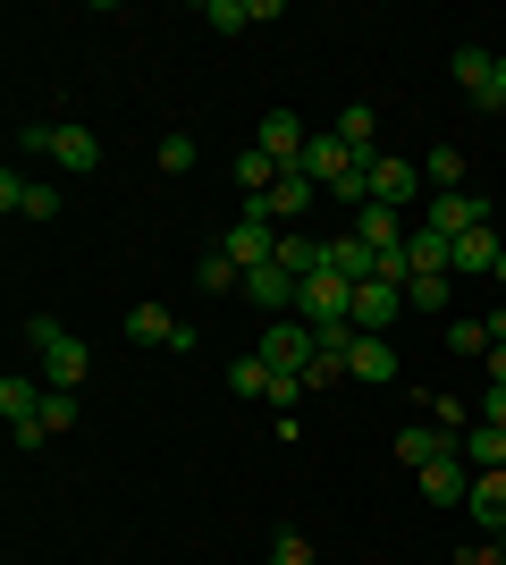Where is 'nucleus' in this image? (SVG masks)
<instances>
[{"mask_svg":"<svg viewBox=\"0 0 506 565\" xmlns=\"http://www.w3.org/2000/svg\"><path fill=\"white\" fill-rule=\"evenodd\" d=\"M270 565H313V541H304V532H279V541H270Z\"/></svg>","mask_w":506,"mask_h":565,"instance_id":"35","label":"nucleus"},{"mask_svg":"<svg viewBox=\"0 0 506 565\" xmlns=\"http://www.w3.org/2000/svg\"><path fill=\"white\" fill-rule=\"evenodd\" d=\"M489 388H506V347H489Z\"/></svg>","mask_w":506,"mask_h":565,"instance_id":"39","label":"nucleus"},{"mask_svg":"<svg viewBox=\"0 0 506 565\" xmlns=\"http://www.w3.org/2000/svg\"><path fill=\"white\" fill-rule=\"evenodd\" d=\"M279 178H288V169L270 161L262 143H245V152H237V186H245V194H270V186H279Z\"/></svg>","mask_w":506,"mask_h":565,"instance_id":"26","label":"nucleus"},{"mask_svg":"<svg viewBox=\"0 0 506 565\" xmlns=\"http://www.w3.org/2000/svg\"><path fill=\"white\" fill-rule=\"evenodd\" d=\"M43 397H51L43 372H9V380H0V414H9V439H18V456H34V448L51 439V430H43Z\"/></svg>","mask_w":506,"mask_h":565,"instance_id":"2","label":"nucleus"},{"mask_svg":"<svg viewBox=\"0 0 506 565\" xmlns=\"http://www.w3.org/2000/svg\"><path fill=\"white\" fill-rule=\"evenodd\" d=\"M51 127H60V118H25V127H18V152H43V161H51Z\"/></svg>","mask_w":506,"mask_h":565,"instance_id":"36","label":"nucleus"},{"mask_svg":"<svg viewBox=\"0 0 506 565\" xmlns=\"http://www.w3.org/2000/svg\"><path fill=\"white\" fill-rule=\"evenodd\" d=\"M245 305H262L270 321H288L295 312V279L279 270V262H262V270H245Z\"/></svg>","mask_w":506,"mask_h":565,"instance_id":"16","label":"nucleus"},{"mask_svg":"<svg viewBox=\"0 0 506 565\" xmlns=\"http://www.w3.org/2000/svg\"><path fill=\"white\" fill-rule=\"evenodd\" d=\"M219 254L237 262V270H262V262H279V228L270 220H254V212H237V228H228V245Z\"/></svg>","mask_w":506,"mask_h":565,"instance_id":"11","label":"nucleus"},{"mask_svg":"<svg viewBox=\"0 0 506 565\" xmlns=\"http://www.w3.org/2000/svg\"><path fill=\"white\" fill-rule=\"evenodd\" d=\"M448 347L456 354H489V321H448Z\"/></svg>","mask_w":506,"mask_h":565,"instance_id":"33","label":"nucleus"},{"mask_svg":"<svg viewBox=\"0 0 506 565\" xmlns=\"http://www.w3.org/2000/svg\"><path fill=\"white\" fill-rule=\"evenodd\" d=\"M456 85H464V102L473 110H506V51H482V43H456Z\"/></svg>","mask_w":506,"mask_h":565,"instance_id":"3","label":"nucleus"},{"mask_svg":"<svg viewBox=\"0 0 506 565\" xmlns=\"http://www.w3.org/2000/svg\"><path fill=\"white\" fill-rule=\"evenodd\" d=\"M489 541H498V557H506V532H489Z\"/></svg>","mask_w":506,"mask_h":565,"instance_id":"41","label":"nucleus"},{"mask_svg":"<svg viewBox=\"0 0 506 565\" xmlns=\"http://www.w3.org/2000/svg\"><path fill=\"white\" fill-rule=\"evenodd\" d=\"M0 212L9 220H60V186L25 178V169H0Z\"/></svg>","mask_w":506,"mask_h":565,"instance_id":"8","label":"nucleus"},{"mask_svg":"<svg viewBox=\"0 0 506 565\" xmlns=\"http://www.w3.org/2000/svg\"><path fill=\"white\" fill-rule=\"evenodd\" d=\"M203 25H219V34H245V25H262V9H254V0H203Z\"/></svg>","mask_w":506,"mask_h":565,"instance_id":"28","label":"nucleus"},{"mask_svg":"<svg viewBox=\"0 0 506 565\" xmlns=\"http://www.w3.org/2000/svg\"><path fill=\"white\" fill-rule=\"evenodd\" d=\"M355 236L372 245V254H397V245H406V212H388V203H363V212H355Z\"/></svg>","mask_w":506,"mask_h":565,"instance_id":"21","label":"nucleus"},{"mask_svg":"<svg viewBox=\"0 0 506 565\" xmlns=\"http://www.w3.org/2000/svg\"><path fill=\"white\" fill-rule=\"evenodd\" d=\"M422 228H431V236H448V245H456L464 228H489V194H473V186L431 194V203H422Z\"/></svg>","mask_w":506,"mask_h":565,"instance_id":"7","label":"nucleus"},{"mask_svg":"<svg viewBox=\"0 0 506 565\" xmlns=\"http://www.w3.org/2000/svg\"><path fill=\"white\" fill-rule=\"evenodd\" d=\"M473 423H498V430H506V388H489V397L473 405Z\"/></svg>","mask_w":506,"mask_h":565,"instance_id":"37","label":"nucleus"},{"mask_svg":"<svg viewBox=\"0 0 506 565\" xmlns=\"http://www.w3.org/2000/svg\"><path fill=\"white\" fill-rule=\"evenodd\" d=\"M228 388H237V397H270V363H262V354L228 363Z\"/></svg>","mask_w":506,"mask_h":565,"instance_id":"31","label":"nucleus"},{"mask_svg":"<svg viewBox=\"0 0 506 565\" xmlns=\"http://www.w3.org/2000/svg\"><path fill=\"white\" fill-rule=\"evenodd\" d=\"M456 448H464V430H422V423L397 430V465H413V472L439 465V456H456Z\"/></svg>","mask_w":506,"mask_h":565,"instance_id":"19","label":"nucleus"},{"mask_svg":"<svg viewBox=\"0 0 506 565\" xmlns=\"http://www.w3.org/2000/svg\"><path fill=\"white\" fill-rule=\"evenodd\" d=\"M448 254H456V245H448V236H431V228L406 236V270H448Z\"/></svg>","mask_w":506,"mask_h":565,"instance_id":"29","label":"nucleus"},{"mask_svg":"<svg viewBox=\"0 0 506 565\" xmlns=\"http://www.w3.org/2000/svg\"><path fill=\"white\" fill-rule=\"evenodd\" d=\"M127 338H136V347L194 354V321H177V312H161V305H136V312H127Z\"/></svg>","mask_w":506,"mask_h":565,"instance_id":"9","label":"nucleus"},{"mask_svg":"<svg viewBox=\"0 0 506 565\" xmlns=\"http://www.w3.org/2000/svg\"><path fill=\"white\" fill-rule=\"evenodd\" d=\"M330 136L346 143V152H380V110H372V102H346V110L330 118Z\"/></svg>","mask_w":506,"mask_h":565,"instance_id":"20","label":"nucleus"},{"mask_svg":"<svg viewBox=\"0 0 506 565\" xmlns=\"http://www.w3.org/2000/svg\"><path fill=\"white\" fill-rule=\"evenodd\" d=\"M489 279H498V287H506V254H498V270H489Z\"/></svg>","mask_w":506,"mask_h":565,"instance_id":"40","label":"nucleus"},{"mask_svg":"<svg viewBox=\"0 0 506 565\" xmlns=\"http://www.w3.org/2000/svg\"><path fill=\"white\" fill-rule=\"evenodd\" d=\"M51 161L76 169V178H94V169H101V136H94V127H76V118H60V127H51Z\"/></svg>","mask_w":506,"mask_h":565,"instance_id":"14","label":"nucleus"},{"mask_svg":"<svg viewBox=\"0 0 506 565\" xmlns=\"http://www.w3.org/2000/svg\"><path fill=\"white\" fill-rule=\"evenodd\" d=\"M473 515H482V532H506V465L498 472H473V498H464Z\"/></svg>","mask_w":506,"mask_h":565,"instance_id":"23","label":"nucleus"},{"mask_svg":"<svg viewBox=\"0 0 506 565\" xmlns=\"http://www.w3.org/2000/svg\"><path fill=\"white\" fill-rule=\"evenodd\" d=\"M254 354H262L270 372H313V363H321V330L288 312V321H270V330H262V347H254Z\"/></svg>","mask_w":506,"mask_h":565,"instance_id":"5","label":"nucleus"},{"mask_svg":"<svg viewBox=\"0 0 506 565\" xmlns=\"http://www.w3.org/2000/svg\"><path fill=\"white\" fill-rule=\"evenodd\" d=\"M254 143H262V152H270V161H279V169H295V161H304V143H313V136H304V118H295V110H262V127H254Z\"/></svg>","mask_w":506,"mask_h":565,"instance_id":"12","label":"nucleus"},{"mask_svg":"<svg viewBox=\"0 0 506 565\" xmlns=\"http://www.w3.org/2000/svg\"><path fill=\"white\" fill-rule=\"evenodd\" d=\"M456 305V279H448V270H413L406 279V312H448Z\"/></svg>","mask_w":506,"mask_h":565,"instance_id":"24","label":"nucleus"},{"mask_svg":"<svg viewBox=\"0 0 506 565\" xmlns=\"http://www.w3.org/2000/svg\"><path fill=\"white\" fill-rule=\"evenodd\" d=\"M498 254H506V245H498L489 228H464L456 254H448V279H489V270H498Z\"/></svg>","mask_w":506,"mask_h":565,"instance_id":"17","label":"nucleus"},{"mask_svg":"<svg viewBox=\"0 0 506 565\" xmlns=\"http://www.w3.org/2000/svg\"><path fill=\"white\" fill-rule=\"evenodd\" d=\"M346 372L380 388V380H397V347H388V338H372V330H355V354H346Z\"/></svg>","mask_w":506,"mask_h":565,"instance_id":"22","label":"nucleus"},{"mask_svg":"<svg viewBox=\"0 0 506 565\" xmlns=\"http://www.w3.org/2000/svg\"><path fill=\"white\" fill-rule=\"evenodd\" d=\"M464 565H506V557H498V541H473V548H464Z\"/></svg>","mask_w":506,"mask_h":565,"instance_id":"38","label":"nucleus"},{"mask_svg":"<svg viewBox=\"0 0 506 565\" xmlns=\"http://www.w3.org/2000/svg\"><path fill=\"white\" fill-rule=\"evenodd\" d=\"M295 321H313V330H330V321H355V279H337V270L295 279Z\"/></svg>","mask_w":506,"mask_h":565,"instance_id":"4","label":"nucleus"},{"mask_svg":"<svg viewBox=\"0 0 506 565\" xmlns=\"http://www.w3.org/2000/svg\"><path fill=\"white\" fill-rule=\"evenodd\" d=\"M152 161H161L169 178H186V169L203 161V152H194V136H161V152H152Z\"/></svg>","mask_w":506,"mask_h":565,"instance_id":"32","label":"nucleus"},{"mask_svg":"<svg viewBox=\"0 0 506 565\" xmlns=\"http://www.w3.org/2000/svg\"><path fill=\"white\" fill-rule=\"evenodd\" d=\"M43 430H76V388H51L43 397Z\"/></svg>","mask_w":506,"mask_h":565,"instance_id":"34","label":"nucleus"},{"mask_svg":"<svg viewBox=\"0 0 506 565\" xmlns=\"http://www.w3.org/2000/svg\"><path fill=\"white\" fill-rule=\"evenodd\" d=\"M406 312V279H363L355 287V330H372V338H388V321Z\"/></svg>","mask_w":506,"mask_h":565,"instance_id":"10","label":"nucleus"},{"mask_svg":"<svg viewBox=\"0 0 506 565\" xmlns=\"http://www.w3.org/2000/svg\"><path fill=\"white\" fill-rule=\"evenodd\" d=\"M295 169H304V178H313V186L330 194L337 178H355V169H363V152H346V143H337V136H313V143H304V161H295Z\"/></svg>","mask_w":506,"mask_h":565,"instance_id":"13","label":"nucleus"},{"mask_svg":"<svg viewBox=\"0 0 506 565\" xmlns=\"http://www.w3.org/2000/svg\"><path fill=\"white\" fill-rule=\"evenodd\" d=\"M464 169H473V161H464L456 143H439L431 161H422V178H431V194H456V186H464Z\"/></svg>","mask_w":506,"mask_h":565,"instance_id":"27","label":"nucleus"},{"mask_svg":"<svg viewBox=\"0 0 506 565\" xmlns=\"http://www.w3.org/2000/svg\"><path fill=\"white\" fill-rule=\"evenodd\" d=\"M194 279H203V296H245V270H237L228 254H212L203 270H194Z\"/></svg>","mask_w":506,"mask_h":565,"instance_id":"30","label":"nucleus"},{"mask_svg":"<svg viewBox=\"0 0 506 565\" xmlns=\"http://www.w3.org/2000/svg\"><path fill=\"white\" fill-rule=\"evenodd\" d=\"M456 456H464L473 472H498V465H506V430H498V423H473V430H464V448H456Z\"/></svg>","mask_w":506,"mask_h":565,"instance_id":"25","label":"nucleus"},{"mask_svg":"<svg viewBox=\"0 0 506 565\" xmlns=\"http://www.w3.org/2000/svg\"><path fill=\"white\" fill-rule=\"evenodd\" d=\"M321 270H337V279H355V287H363L372 270H380V254H372V245L346 228V236H321Z\"/></svg>","mask_w":506,"mask_h":565,"instance_id":"15","label":"nucleus"},{"mask_svg":"<svg viewBox=\"0 0 506 565\" xmlns=\"http://www.w3.org/2000/svg\"><path fill=\"white\" fill-rule=\"evenodd\" d=\"M363 169H372V203H388V212H406V203H431V194H422V161H397V152H363Z\"/></svg>","mask_w":506,"mask_h":565,"instance_id":"6","label":"nucleus"},{"mask_svg":"<svg viewBox=\"0 0 506 565\" xmlns=\"http://www.w3.org/2000/svg\"><path fill=\"white\" fill-rule=\"evenodd\" d=\"M25 347L43 354V388H85V372H94L85 338H76L60 312H34V321H25Z\"/></svg>","mask_w":506,"mask_h":565,"instance_id":"1","label":"nucleus"},{"mask_svg":"<svg viewBox=\"0 0 506 565\" xmlns=\"http://www.w3.org/2000/svg\"><path fill=\"white\" fill-rule=\"evenodd\" d=\"M422 498H431V507H464V498H473V465H464V456L422 465Z\"/></svg>","mask_w":506,"mask_h":565,"instance_id":"18","label":"nucleus"}]
</instances>
